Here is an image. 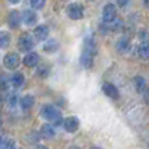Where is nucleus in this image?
I'll list each match as a JSON object with an SVG mask.
<instances>
[{"label": "nucleus", "instance_id": "obj_28", "mask_svg": "<svg viewBox=\"0 0 149 149\" xmlns=\"http://www.w3.org/2000/svg\"><path fill=\"white\" fill-rule=\"evenodd\" d=\"M143 4L145 8H149V0H143Z\"/></svg>", "mask_w": 149, "mask_h": 149}, {"label": "nucleus", "instance_id": "obj_27", "mask_svg": "<svg viewBox=\"0 0 149 149\" xmlns=\"http://www.w3.org/2000/svg\"><path fill=\"white\" fill-rule=\"evenodd\" d=\"M16 102H17V100H16V95H10L9 97V103L10 105H16Z\"/></svg>", "mask_w": 149, "mask_h": 149}, {"label": "nucleus", "instance_id": "obj_22", "mask_svg": "<svg viewBox=\"0 0 149 149\" xmlns=\"http://www.w3.org/2000/svg\"><path fill=\"white\" fill-rule=\"evenodd\" d=\"M45 4H46V0H30L31 8H33V9H36V10L42 9V8L45 7Z\"/></svg>", "mask_w": 149, "mask_h": 149}, {"label": "nucleus", "instance_id": "obj_15", "mask_svg": "<svg viewBox=\"0 0 149 149\" xmlns=\"http://www.w3.org/2000/svg\"><path fill=\"white\" fill-rule=\"evenodd\" d=\"M41 135L45 137V139H51V137L55 136V130H54V126L51 123H47V124H43L41 127Z\"/></svg>", "mask_w": 149, "mask_h": 149}, {"label": "nucleus", "instance_id": "obj_18", "mask_svg": "<svg viewBox=\"0 0 149 149\" xmlns=\"http://www.w3.org/2000/svg\"><path fill=\"white\" fill-rule=\"evenodd\" d=\"M134 84H135V88H136V90L139 93H143L145 90V88H147V81H145V79L143 76H136L135 77Z\"/></svg>", "mask_w": 149, "mask_h": 149}, {"label": "nucleus", "instance_id": "obj_7", "mask_svg": "<svg viewBox=\"0 0 149 149\" xmlns=\"http://www.w3.org/2000/svg\"><path fill=\"white\" fill-rule=\"evenodd\" d=\"M63 126H64V130L67 132H70V134H73V132L77 131V128H79L80 126V122L79 119H77V116H68V118L64 119V122H63Z\"/></svg>", "mask_w": 149, "mask_h": 149}, {"label": "nucleus", "instance_id": "obj_1", "mask_svg": "<svg viewBox=\"0 0 149 149\" xmlns=\"http://www.w3.org/2000/svg\"><path fill=\"white\" fill-rule=\"evenodd\" d=\"M41 115H42V118L46 119L49 123L54 124V126H60L64 122L60 110L52 105H45L41 110Z\"/></svg>", "mask_w": 149, "mask_h": 149}, {"label": "nucleus", "instance_id": "obj_21", "mask_svg": "<svg viewBox=\"0 0 149 149\" xmlns=\"http://www.w3.org/2000/svg\"><path fill=\"white\" fill-rule=\"evenodd\" d=\"M10 43V36L5 31H0V49H4V47L9 46Z\"/></svg>", "mask_w": 149, "mask_h": 149}, {"label": "nucleus", "instance_id": "obj_10", "mask_svg": "<svg viewBox=\"0 0 149 149\" xmlns=\"http://www.w3.org/2000/svg\"><path fill=\"white\" fill-rule=\"evenodd\" d=\"M37 21H38V16H37V13L34 12V10H25V12L22 13V22L25 24L26 26H33L37 24Z\"/></svg>", "mask_w": 149, "mask_h": 149}, {"label": "nucleus", "instance_id": "obj_8", "mask_svg": "<svg viewBox=\"0 0 149 149\" xmlns=\"http://www.w3.org/2000/svg\"><path fill=\"white\" fill-rule=\"evenodd\" d=\"M102 90H103V93H105L109 98H111V100H118V98H119L118 89H116V86H115V85H113L111 82H103Z\"/></svg>", "mask_w": 149, "mask_h": 149}, {"label": "nucleus", "instance_id": "obj_19", "mask_svg": "<svg viewBox=\"0 0 149 149\" xmlns=\"http://www.w3.org/2000/svg\"><path fill=\"white\" fill-rule=\"evenodd\" d=\"M137 54L143 59H149V42H143L137 49Z\"/></svg>", "mask_w": 149, "mask_h": 149}, {"label": "nucleus", "instance_id": "obj_12", "mask_svg": "<svg viewBox=\"0 0 149 149\" xmlns=\"http://www.w3.org/2000/svg\"><path fill=\"white\" fill-rule=\"evenodd\" d=\"M39 62V55L37 52H28L26 56L24 58V64L29 68H33L38 64Z\"/></svg>", "mask_w": 149, "mask_h": 149}, {"label": "nucleus", "instance_id": "obj_3", "mask_svg": "<svg viewBox=\"0 0 149 149\" xmlns=\"http://www.w3.org/2000/svg\"><path fill=\"white\" fill-rule=\"evenodd\" d=\"M18 47H20V50L21 51H24V52L30 51V50L34 47L33 37H31L30 34H28V33L21 34L20 39H18Z\"/></svg>", "mask_w": 149, "mask_h": 149}, {"label": "nucleus", "instance_id": "obj_31", "mask_svg": "<svg viewBox=\"0 0 149 149\" xmlns=\"http://www.w3.org/2000/svg\"><path fill=\"white\" fill-rule=\"evenodd\" d=\"M0 127H1V119H0Z\"/></svg>", "mask_w": 149, "mask_h": 149}, {"label": "nucleus", "instance_id": "obj_17", "mask_svg": "<svg viewBox=\"0 0 149 149\" xmlns=\"http://www.w3.org/2000/svg\"><path fill=\"white\" fill-rule=\"evenodd\" d=\"M58 49H59V42L56 39H49V42H46V45L43 46L45 52H49V54L58 51Z\"/></svg>", "mask_w": 149, "mask_h": 149}, {"label": "nucleus", "instance_id": "obj_6", "mask_svg": "<svg viewBox=\"0 0 149 149\" xmlns=\"http://www.w3.org/2000/svg\"><path fill=\"white\" fill-rule=\"evenodd\" d=\"M7 21L10 29H18L21 22H22V15H20V12H17V10H12L8 15Z\"/></svg>", "mask_w": 149, "mask_h": 149}, {"label": "nucleus", "instance_id": "obj_5", "mask_svg": "<svg viewBox=\"0 0 149 149\" xmlns=\"http://www.w3.org/2000/svg\"><path fill=\"white\" fill-rule=\"evenodd\" d=\"M116 17V7L114 4H106L102 9V20L105 22H110Z\"/></svg>", "mask_w": 149, "mask_h": 149}, {"label": "nucleus", "instance_id": "obj_30", "mask_svg": "<svg viewBox=\"0 0 149 149\" xmlns=\"http://www.w3.org/2000/svg\"><path fill=\"white\" fill-rule=\"evenodd\" d=\"M1 141H3V140H1V137H0V145H1Z\"/></svg>", "mask_w": 149, "mask_h": 149}, {"label": "nucleus", "instance_id": "obj_29", "mask_svg": "<svg viewBox=\"0 0 149 149\" xmlns=\"http://www.w3.org/2000/svg\"><path fill=\"white\" fill-rule=\"evenodd\" d=\"M8 1H9L10 4H18V3H20L21 0H8Z\"/></svg>", "mask_w": 149, "mask_h": 149}, {"label": "nucleus", "instance_id": "obj_32", "mask_svg": "<svg viewBox=\"0 0 149 149\" xmlns=\"http://www.w3.org/2000/svg\"><path fill=\"white\" fill-rule=\"evenodd\" d=\"M0 103H1V97H0Z\"/></svg>", "mask_w": 149, "mask_h": 149}, {"label": "nucleus", "instance_id": "obj_24", "mask_svg": "<svg viewBox=\"0 0 149 149\" xmlns=\"http://www.w3.org/2000/svg\"><path fill=\"white\" fill-rule=\"evenodd\" d=\"M16 144L15 141H13L12 139H5L1 141V145H0V148H15Z\"/></svg>", "mask_w": 149, "mask_h": 149}, {"label": "nucleus", "instance_id": "obj_4", "mask_svg": "<svg viewBox=\"0 0 149 149\" xmlns=\"http://www.w3.org/2000/svg\"><path fill=\"white\" fill-rule=\"evenodd\" d=\"M4 65L8 70H16L20 65V58L16 52H9L4 56Z\"/></svg>", "mask_w": 149, "mask_h": 149}, {"label": "nucleus", "instance_id": "obj_14", "mask_svg": "<svg viewBox=\"0 0 149 149\" xmlns=\"http://www.w3.org/2000/svg\"><path fill=\"white\" fill-rule=\"evenodd\" d=\"M34 102H36V100H34L33 95L26 94L21 98L20 105H21V107H22V110H30V109L34 106Z\"/></svg>", "mask_w": 149, "mask_h": 149}, {"label": "nucleus", "instance_id": "obj_23", "mask_svg": "<svg viewBox=\"0 0 149 149\" xmlns=\"http://www.w3.org/2000/svg\"><path fill=\"white\" fill-rule=\"evenodd\" d=\"M50 70L47 68V65H42V67H39L38 72H37V74H38L39 77H42V79H45V77H47V74H49Z\"/></svg>", "mask_w": 149, "mask_h": 149}, {"label": "nucleus", "instance_id": "obj_16", "mask_svg": "<svg viewBox=\"0 0 149 149\" xmlns=\"http://www.w3.org/2000/svg\"><path fill=\"white\" fill-rule=\"evenodd\" d=\"M25 82V77L21 72H15L10 76V84L13 85L15 88H21Z\"/></svg>", "mask_w": 149, "mask_h": 149}, {"label": "nucleus", "instance_id": "obj_25", "mask_svg": "<svg viewBox=\"0 0 149 149\" xmlns=\"http://www.w3.org/2000/svg\"><path fill=\"white\" fill-rule=\"evenodd\" d=\"M116 3H118V5L120 8H126L130 4V0H116Z\"/></svg>", "mask_w": 149, "mask_h": 149}, {"label": "nucleus", "instance_id": "obj_20", "mask_svg": "<svg viewBox=\"0 0 149 149\" xmlns=\"http://www.w3.org/2000/svg\"><path fill=\"white\" fill-rule=\"evenodd\" d=\"M106 24H109V25H107L109 30H113V31H118V30H120V29L123 28V21L118 20L116 17L114 18L113 21H110V22H106Z\"/></svg>", "mask_w": 149, "mask_h": 149}, {"label": "nucleus", "instance_id": "obj_13", "mask_svg": "<svg viewBox=\"0 0 149 149\" xmlns=\"http://www.w3.org/2000/svg\"><path fill=\"white\" fill-rule=\"evenodd\" d=\"M130 49H131V42H130V39L126 38V37H122V38L116 42V51H118L119 54H126V52H128Z\"/></svg>", "mask_w": 149, "mask_h": 149}, {"label": "nucleus", "instance_id": "obj_26", "mask_svg": "<svg viewBox=\"0 0 149 149\" xmlns=\"http://www.w3.org/2000/svg\"><path fill=\"white\" fill-rule=\"evenodd\" d=\"M143 93H144V101L149 105V88H145V90Z\"/></svg>", "mask_w": 149, "mask_h": 149}, {"label": "nucleus", "instance_id": "obj_9", "mask_svg": "<svg viewBox=\"0 0 149 149\" xmlns=\"http://www.w3.org/2000/svg\"><path fill=\"white\" fill-rule=\"evenodd\" d=\"M94 55L93 52H89V51H82V55L81 58H80V63H81V65L84 68H86V70H89V68L93 67V63H94Z\"/></svg>", "mask_w": 149, "mask_h": 149}, {"label": "nucleus", "instance_id": "obj_11", "mask_svg": "<svg viewBox=\"0 0 149 149\" xmlns=\"http://www.w3.org/2000/svg\"><path fill=\"white\" fill-rule=\"evenodd\" d=\"M34 37L38 42L47 39L49 38V28L46 25H38L34 29Z\"/></svg>", "mask_w": 149, "mask_h": 149}, {"label": "nucleus", "instance_id": "obj_2", "mask_svg": "<svg viewBox=\"0 0 149 149\" xmlns=\"http://www.w3.org/2000/svg\"><path fill=\"white\" fill-rule=\"evenodd\" d=\"M67 16L71 20H81L84 17V7L80 3H71L67 7Z\"/></svg>", "mask_w": 149, "mask_h": 149}]
</instances>
